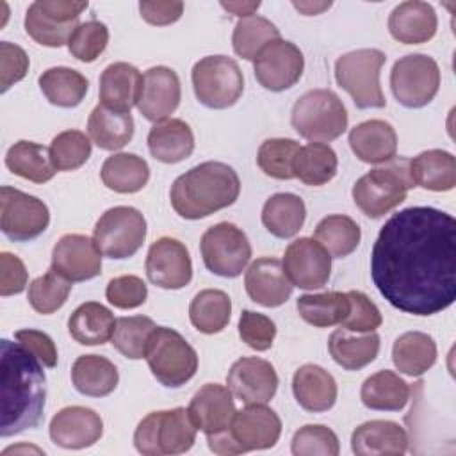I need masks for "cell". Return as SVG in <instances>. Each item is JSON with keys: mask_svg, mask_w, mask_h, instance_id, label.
<instances>
[{"mask_svg": "<svg viewBox=\"0 0 456 456\" xmlns=\"http://www.w3.org/2000/svg\"><path fill=\"white\" fill-rule=\"evenodd\" d=\"M105 297L110 305L121 310H130L141 306L148 297L146 283L135 274H123L112 278L107 283Z\"/></svg>", "mask_w": 456, "mask_h": 456, "instance_id": "obj_55", "label": "cell"}, {"mask_svg": "<svg viewBox=\"0 0 456 456\" xmlns=\"http://www.w3.org/2000/svg\"><path fill=\"white\" fill-rule=\"evenodd\" d=\"M328 351L342 369L358 370L376 360L379 353V335L374 331L356 335L354 331L338 328L330 335Z\"/></svg>", "mask_w": 456, "mask_h": 456, "instance_id": "obj_31", "label": "cell"}, {"mask_svg": "<svg viewBox=\"0 0 456 456\" xmlns=\"http://www.w3.org/2000/svg\"><path fill=\"white\" fill-rule=\"evenodd\" d=\"M0 435L12 436L36 428L43 419L46 378L41 360L21 342H0Z\"/></svg>", "mask_w": 456, "mask_h": 456, "instance_id": "obj_2", "label": "cell"}, {"mask_svg": "<svg viewBox=\"0 0 456 456\" xmlns=\"http://www.w3.org/2000/svg\"><path fill=\"white\" fill-rule=\"evenodd\" d=\"M87 9V2L73 0H37L25 14V32L39 45L59 48L68 45L78 25V16Z\"/></svg>", "mask_w": 456, "mask_h": 456, "instance_id": "obj_13", "label": "cell"}, {"mask_svg": "<svg viewBox=\"0 0 456 456\" xmlns=\"http://www.w3.org/2000/svg\"><path fill=\"white\" fill-rule=\"evenodd\" d=\"M240 192V180L235 169L224 162H201L171 185V207L183 219H203L217 210L233 205Z\"/></svg>", "mask_w": 456, "mask_h": 456, "instance_id": "obj_3", "label": "cell"}, {"mask_svg": "<svg viewBox=\"0 0 456 456\" xmlns=\"http://www.w3.org/2000/svg\"><path fill=\"white\" fill-rule=\"evenodd\" d=\"M390 87L403 107L420 109L438 93L440 68L429 55L408 53L394 62Z\"/></svg>", "mask_w": 456, "mask_h": 456, "instance_id": "obj_11", "label": "cell"}, {"mask_svg": "<svg viewBox=\"0 0 456 456\" xmlns=\"http://www.w3.org/2000/svg\"><path fill=\"white\" fill-rule=\"evenodd\" d=\"M14 338L21 342L28 351H32L45 367H55L57 365V347L50 335L39 330H18L14 333Z\"/></svg>", "mask_w": 456, "mask_h": 456, "instance_id": "obj_58", "label": "cell"}, {"mask_svg": "<svg viewBox=\"0 0 456 456\" xmlns=\"http://www.w3.org/2000/svg\"><path fill=\"white\" fill-rule=\"evenodd\" d=\"M306 217L303 200L292 192H276L262 207V223L278 239L294 237Z\"/></svg>", "mask_w": 456, "mask_h": 456, "instance_id": "obj_38", "label": "cell"}, {"mask_svg": "<svg viewBox=\"0 0 456 456\" xmlns=\"http://www.w3.org/2000/svg\"><path fill=\"white\" fill-rule=\"evenodd\" d=\"M290 449L294 456H337L340 444L328 426L306 424L294 433Z\"/></svg>", "mask_w": 456, "mask_h": 456, "instance_id": "obj_52", "label": "cell"}, {"mask_svg": "<svg viewBox=\"0 0 456 456\" xmlns=\"http://www.w3.org/2000/svg\"><path fill=\"white\" fill-rule=\"evenodd\" d=\"M148 150L164 164H176L194 151V134L183 119L155 123L148 134Z\"/></svg>", "mask_w": 456, "mask_h": 456, "instance_id": "obj_30", "label": "cell"}, {"mask_svg": "<svg viewBox=\"0 0 456 456\" xmlns=\"http://www.w3.org/2000/svg\"><path fill=\"white\" fill-rule=\"evenodd\" d=\"M107 43H109L107 25L98 20H89L77 25V28L68 39V50L75 59L82 62H93L103 53V50L107 48Z\"/></svg>", "mask_w": 456, "mask_h": 456, "instance_id": "obj_51", "label": "cell"}, {"mask_svg": "<svg viewBox=\"0 0 456 456\" xmlns=\"http://www.w3.org/2000/svg\"><path fill=\"white\" fill-rule=\"evenodd\" d=\"M256 82L273 93L292 87L303 75L305 59L301 50L285 39L265 45L253 61Z\"/></svg>", "mask_w": 456, "mask_h": 456, "instance_id": "obj_15", "label": "cell"}, {"mask_svg": "<svg viewBox=\"0 0 456 456\" xmlns=\"http://www.w3.org/2000/svg\"><path fill=\"white\" fill-rule=\"evenodd\" d=\"M187 410L196 428L207 436L226 433L237 411L233 394L219 383H205L192 395Z\"/></svg>", "mask_w": 456, "mask_h": 456, "instance_id": "obj_22", "label": "cell"}, {"mask_svg": "<svg viewBox=\"0 0 456 456\" xmlns=\"http://www.w3.org/2000/svg\"><path fill=\"white\" fill-rule=\"evenodd\" d=\"M28 281V274L25 269V264L20 256L2 251L0 253V294L14 296L25 290Z\"/></svg>", "mask_w": 456, "mask_h": 456, "instance_id": "obj_57", "label": "cell"}, {"mask_svg": "<svg viewBox=\"0 0 456 456\" xmlns=\"http://www.w3.org/2000/svg\"><path fill=\"white\" fill-rule=\"evenodd\" d=\"M221 7L239 18H248L255 14V11L260 7V2H221Z\"/></svg>", "mask_w": 456, "mask_h": 456, "instance_id": "obj_60", "label": "cell"}, {"mask_svg": "<svg viewBox=\"0 0 456 456\" xmlns=\"http://www.w3.org/2000/svg\"><path fill=\"white\" fill-rule=\"evenodd\" d=\"M148 280L167 290H178L192 280V262L183 242L173 237L157 239L146 255Z\"/></svg>", "mask_w": 456, "mask_h": 456, "instance_id": "obj_17", "label": "cell"}, {"mask_svg": "<svg viewBox=\"0 0 456 456\" xmlns=\"http://www.w3.org/2000/svg\"><path fill=\"white\" fill-rule=\"evenodd\" d=\"M100 176L103 185L110 191L132 194L148 183L150 167L148 162L135 153H114L105 159Z\"/></svg>", "mask_w": 456, "mask_h": 456, "instance_id": "obj_39", "label": "cell"}, {"mask_svg": "<svg viewBox=\"0 0 456 456\" xmlns=\"http://www.w3.org/2000/svg\"><path fill=\"white\" fill-rule=\"evenodd\" d=\"M296 308L301 319L315 328H330L342 324L349 314L347 292H321V294H303L296 301Z\"/></svg>", "mask_w": 456, "mask_h": 456, "instance_id": "obj_44", "label": "cell"}, {"mask_svg": "<svg viewBox=\"0 0 456 456\" xmlns=\"http://www.w3.org/2000/svg\"><path fill=\"white\" fill-rule=\"evenodd\" d=\"M387 55L376 48H360L340 55L335 62V80L349 93L358 109H383L387 105L379 86V73Z\"/></svg>", "mask_w": 456, "mask_h": 456, "instance_id": "obj_7", "label": "cell"}, {"mask_svg": "<svg viewBox=\"0 0 456 456\" xmlns=\"http://www.w3.org/2000/svg\"><path fill=\"white\" fill-rule=\"evenodd\" d=\"M103 433L102 417L86 406H66L50 420V438L62 449H86Z\"/></svg>", "mask_w": 456, "mask_h": 456, "instance_id": "obj_23", "label": "cell"}, {"mask_svg": "<svg viewBox=\"0 0 456 456\" xmlns=\"http://www.w3.org/2000/svg\"><path fill=\"white\" fill-rule=\"evenodd\" d=\"M196 431L198 428L185 408L151 411L137 424L134 445L146 456L182 454L194 445Z\"/></svg>", "mask_w": 456, "mask_h": 456, "instance_id": "obj_5", "label": "cell"}, {"mask_svg": "<svg viewBox=\"0 0 456 456\" xmlns=\"http://www.w3.org/2000/svg\"><path fill=\"white\" fill-rule=\"evenodd\" d=\"M50 157L57 171H75L91 157V141L80 130H64L52 139Z\"/></svg>", "mask_w": 456, "mask_h": 456, "instance_id": "obj_50", "label": "cell"}, {"mask_svg": "<svg viewBox=\"0 0 456 456\" xmlns=\"http://www.w3.org/2000/svg\"><path fill=\"white\" fill-rule=\"evenodd\" d=\"M141 87L142 75L135 66L128 62L109 64L100 75L102 105L119 112H130L139 102Z\"/></svg>", "mask_w": 456, "mask_h": 456, "instance_id": "obj_27", "label": "cell"}, {"mask_svg": "<svg viewBox=\"0 0 456 456\" xmlns=\"http://www.w3.org/2000/svg\"><path fill=\"white\" fill-rule=\"evenodd\" d=\"M360 399L369 410L399 411L410 399V387L395 372L385 369L374 372L363 381Z\"/></svg>", "mask_w": 456, "mask_h": 456, "instance_id": "obj_37", "label": "cell"}, {"mask_svg": "<svg viewBox=\"0 0 456 456\" xmlns=\"http://www.w3.org/2000/svg\"><path fill=\"white\" fill-rule=\"evenodd\" d=\"M157 324L146 315H130L116 319L112 346L130 360H141L146 354L148 342Z\"/></svg>", "mask_w": 456, "mask_h": 456, "instance_id": "obj_47", "label": "cell"}, {"mask_svg": "<svg viewBox=\"0 0 456 456\" xmlns=\"http://www.w3.org/2000/svg\"><path fill=\"white\" fill-rule=\"evenodd\" d=\"M276 39H280L278 27L271 20L253 14L237 21L232 36V45L233 52L239 57L246 61H255L258 52Z\"/></svg>", "mask_w": 456, "mask_h": 456, "instance_id": "obj_46", "label": "cell"}, {"mask_svg": "<svg viewBox=\"0 0 456 456\" xmlns=\"http://www.w3.org/2000/svg\"><path fill=\"white\" fill-rule=\"evenodd\" d=\"M192 87L198 102L208 109L232 107L244 91L239 64L226 55H207L192 66Z\"/></svg>", "mask_w": 456, "mask_h": 456, "instance_id": "obj_9", "label": "cell"}, {"mask_svg": "<svg viewBox=\"0 0 456 456\" xmlns=\"http://www.w3.org/2000/svg\"><path fill=\"white\" fill-rule=\"evenodd\" d=\"M5 166L11 173L34 183L52 180L57 171L50 157V148L32 141L14 142L5 153Z\"/></svg>", "mask_w": 456, "mask_h": 456, "instance_id": "obj_40", "label": "cell"}, {"mask_svg": "<svg viewBox=\"0 0 456 456\" xmlns=\"http://www.w3.org/2000/svg\"><path fill=\"white\" fill-rule=\"evenodd\" d=\"M299 142L287 137L265 139L256 153L258 167L271 178L276 180H292V162L299 151Z\"/></svg>", "mask_w": 456, "mask_h": 456, "instance_id": "obj_48", "label": "cell"}, {"mask_svg": "<svg viewBox=\"0 0 456 456\" xmlns=\"http://www.w3.org/2000/svg\"><path fill=\"white\" fill-rule=\"evenodd\" d=\"M144 358L153 378L167 388L185 385L198 370L196 349L176 330L166 326L155 328Z\"/></svg>", "mask_w": 456, "mask_h": 456, "instance_id": "obj_8", "label": "cell"}, {"mask_svg": "<svg viewBox=\"0 0 456 456\" xmlns=\"http://www.w3.org/2000/svg\"><path fill=\"white\" fill-rule=\"evenodd\" d=\"M71 287L73 285L69 280H66L64 276H61L50 267V271H46L43 276H37L36 280H32V283L28 285L27 297L30 306L37 314L48 315L59 310L66 303L71 292Z\"/></svg>", "mask_w": 456, "mask_h": 456, "instance_id": "obj_49", "label": "cell"}, {"mask_svg": "<svg viewBox=\"0 0 456 456\" xmlns=\"http://www.w3.org/2000/svg\"><path fill=\"white\" fill-rule=\"evenodd\" d=\"M370 276L397 310L433 315L456 299V219L433 207H408L379 230Z\"/></svg>", "mask_w": 456, "mask_h": 456, "instance_id": "obj_1", "label": "cell"}, {"mask_svg": "<svg viewBox=\"0 0 456 456\" xmlns=\"http://www.w3.org/2000/svg\"><path fill=\"white\" fill-rule=\"evenodd\" d=\"M281 265L292 287L314 290L328 283L331 255L315 239L301 237L287 246Z\"/></svg>", "mask_w": 456, "mask_h": 456, "instance_id": "obj_16", "label": "cell"}, {"mask_svg": "<svg viewBox=\"0 0 456 456\" xmlns=\"http://www.w3.org/2000/svg\"><path fill=\"white\" fill-rule=\"evenodd\" d=\"M411 187L415 183L410 173V160L394 157L385 166L374 167L356 180L353 200L367 217L378 219L399 207Z\"/></svg>", "mask_w": 456, "mask_h": 456, "instance_id": "obj_4", "label": "cell"}, {"mask_svg": "<svg viewBox=\"0 0 456 456\" xmlns=\"http://www.w3.org/2000/svg\"><path fill=\"white\" fill-rule=\"evenodd\" d=\"M139 12L150 25H171L180 20L183 12V2L178 0H144L139 2Z\"/></svg>", "mask_w": 456, "mask_h": 456, "instance_id": "obj_59", "label": "cell"}, {"mask_svg": "<svg viewBox=\"0 0 456 456\" xmlns=\"http://www.w3.org/2000/svg\"><path fill=\"white\" fill-rule=\"evenodd\" d=\"M314 237L333 258H344L358 248L362 232L349 216L333 214L319 221Z\"/></svg>", "mask_w": 456, "mask_h": 456, "instance_id": "obj_45", "label": "cell"}, {"mask_svg": "<svg viewBox=\"0 0 456 456\" xmlns=\"http://www.w3.org/2000/svg\"><path fill=\"white\" fill-rule=\"evenodd\" d=\"M292 128L312 142H328L347 128V110L330 89H312L301 94L290 112Z\"/></svg>", "mask_w": 456, "mask_h": 456, "instance_id": "obj_6", "label": "cell"}, {"mask_svg": "<svg viewBox=\"0 0 456 456\" xmlns=\"http://www.w3.org/2000/svg\"><path fill=\"white\" fill-rule=\"evenodd\" d=\"M244 285L248 296L267 308L287 303L292 294V283L289 281L281 262L273 256H262L251 262L244 276Z\"/></svg>", "mask_w": 456, "mask_h": 456, "instance_id": "obj_24", "label": "cell"}, {"mask_svg": "<svg viewBox=\"0 0 456 456\" xmlns=\"http://www.w3.org/2000/svg\"><path fill=\"white\" fill-rule=\"evenodd\" d=\"M351 449L360 456L404 454L408 449V433L392 420H369L353 431Z\"/></svg>", "mask_w": 456, "mask_h": 456, "instance_id": "obj_29", "label": "cell"}, {"mask_svg": "<svg viewBox=\"0 0 456 456\" xmlns=\"http://www.w3.org/2000/svg\"><path fill=\"white\" fill-rule=\"evenodd\" d=\"M337 153L326 142H308L301 146L294 157V178L305 185H324L337 175Z\"/></svg>", "mask_w": 456, "mask_h": 456, "instance_id": "obj_42", "label": "cell"}, {"mask_svg": "<svg viewBox=\"0 0 456 456\" xmlns=\"http://www.w3.org/2000/svg\"><path fill=\"white\" fill-rule=\"evenodd\" d=\"M28 55L14 43H0V91L5 93L12 84L20 82L28 71Z\"/></svg>", "mask_w": 456, "mask_h": 456, "instance_id": "obj_56", "label": "cell"}, {"mask_svg": "<svg viewBox=\"0 0 456 456\" xmlns=\"http://www.w3.org/2000/svg\"><path fill=\"white\" fill-rule=\"evenodd\" d=\"M292 392L297 404L312 413L328 411L337 401L335 378L315 363H305L294 372Z\"/></svg>", "mask_w": 456, "mask_h": 456, "instance_id": "obj_26", "label": "cell"}, {"mask_svg": "<svg viewBox=\"0 0 456 456\" xmlns=\"http://www.w3.org/2000/svg\"><path fill=\"white\" fill-rule=\"evenodd\" d=\"M232 315V301L226 292L219 289L200 290L189 306V319L192 326L205 333L214 335L226 328Z\"/></svg>", "mask_w": 456, "mask_h": 456, "instance_id": "obj_43", "label": "cell"}, {"mask_svg": "<svg viewBox=\"0 0 456 456\" xmlns=\"http://www.w3.org/2000/svg\"><path fill=\"white\" fill-rule=\"evenodd\" d=\"M18 451H21V452H25V451H34V452H43L41 449H37V447H27V445H20V447H7L4 452H2V456H7V454H11V452H18Z\"/></svg>", "mask_w": 456, "mask_h": 456, "instance_id": "obj_62", "label": "cell"}, {"mask_svg": "<svg viewBox=\"0 0 456 456\" xmlns=\"http://www.w3.org/2000/svg\"><path fill=\"white\" fill-rule=\"evenodd\" d=\"M349 146L362 162H388L397 151V134L390 123L383 119H369L351 128Z\"/></svg>", "mask_w": 456, "mask_h": 456, "instance_id": "obj_28", "label": "cell"}, {"mask_svg": "<svg viewBox=\"0 0 456 456\" xmlns=\"http://www.w3.org/2000/svg\"><path fill=\"white\" fill-rule=\"evenodd\" d=\"M349 314L342 321V328L354 331V333H367L374 331L381 326L383 317L379 308L360 290H349Z\"/></svg>", "mask_w": 456, "mask_h": 456, "instance_id": "obj_53", "label": "cell"}, {"mask_svg": "<svg viewBox=\"0 0 456 456\" xmlns=\"http://www.w3.org/2000/svg\"><path fill=\"white\" fill-rule=\"evenodd\" d=\"M52 269L71 283L96 278L102 273V251L94 239L66 233L53 246Z\"/></svg>", "mask_w": 456, "mask_h": 456, "instance_id": "obj_19", "label": "cell"}, {"mask_svg": "<svg viewBox=\"0 0 456 456\" xmlns=\"http://www.w3.org/2000/svg\"><path fill=\"white\" fill-rule=\"evenodd\" d=\"M292 5L305 16H314V14H319L326 9H330L331 2H294Z\"/></svg>", "mask_w": 456, "mask_h": 456, "instance_id": "obj_61", "label": "cell"}, {"mask_svg": "<svg viewBox=\"0 0 456 456\" xmlns=\"http://www.w3.org/2000/svg\"><path fill=\"white\" fill-rule=\"evenodd\" d=\"M73 387L89 397H105L118 387L119 374L116 365L100 354H82L71 367Z\"/></svg>", "mask_w": 456, "mask_h": 456, "instance_id": "obj_34", "label": "cell"}, {"mask_svg": "<svg viewBox=\"0 0 456 456\" xmlns=\"http://www.w3.org/2000/svg\"><path fill=\"white\" fill-rule=\"evenodd\" d=\"M180 96L178 75L167 66H153L142 75L137 109L148 121L160 123L176 110Z\"/></svg>", "mask_w": 456, "mask_h": 456, "instance_id": "obj_21", "label": "cell"}, {"mask_svg": "<svg viewBox=\"0 0 456 456\" xmlns=\"http://www.w3.org/2000/svg\"><path fill=\"white\" fill-rule=\"evenodd\" d=\"M281 435V420L265 404H246L235 411L230 424V436L237 454L274 447Z\"/></svg>", "mask_w": 456, "mask_h": 456, "instance_id": "obj_18", "label": "cell"}, {"mask_svg": "<svg viewBox=\"0 0 456 456\" xmlns=\"http://www.w3.org/2000/svg\"><path fill=\"white\" fill-rule=\"evenodd\" d=\"M87 132L100 150H121L134 137V119L130 112L112 110L100 103L89 114Z\"/></svg>", "mask_w": 456, "mask_h": 456, "instance_id": "obj_33", "label": "cell"}, {"mask_svg": "<svg viewBox=\"0 0 456 456\" xmlns=\"http://www.w3.org/2000/svg\"><path fill=\"white\" fill-rule=\"evenodd\" d=\"M226 385L240 403L265 404L278 390V374L267 360L244 356L230 367Z\"/></svg>", "mask_w": 456, "mask_h": 456, "instance_id": "obj_20", "label": "cell"}, {"mask_svg": "<svg viewBox=\"0 0 456 456\" xmlns=\"http://www.w3.org/2000/svg\"><path fill=\"white\" fill-rule=\"evenodd\" d=\"M392 362L406 376H422L436 362V344L428 333L406 331L392 346Z\"/></svg>", "mask_w": 456, "mask_h": 456, "instance_id": "obj_35", "label": "cell"}, {"mask_svg": "<svg viewBox=\"0 0 456 456\" xmlns=\"http://www.w3.org/2000/svg\"><path fill=\"white\" fill-rule=\"evenodd\" d=\"M205 267L223 278H237L251 258V244L246 233L233 223L210 226L200 242Z\"/></svg>", "mask_w": 456, "mask_h": 456, "instance_id": "obj_12", "label": "cell"}, {"mask_svg": "<svg viewBox=\"0 0 456 456\" xmlns=\"http://www.w3.org/2000/svg\"><path fill=\"white\" fill-rule=\"evenodd\" d=\"M50 223L48 207L36 196L4 185L0 189V226L14 242L39 237Z\"/></svg>", "mask_w": 456, "mask_h": 456, "instance_id": "obj_14", "label": "cell"}, {"mask_svg": "<svg viewBox=\"0 0 456 456\" xmlns=\"http://www.w3.org/2000/svg\"><path fill=\"white\" fill-rule=\"evenodd\" d=\"M410 173L413 183L442 192L451 191L456 185V160L454 155L445 150H428L410 160Z\"/></svg>", "mask_w": 456, "mask_h": 456, "instance_id": "obj_36", "label": "cell"}, {"mask_svg": "<svg viewBox=\"0 0 456 456\" xmlns=\"http://www.w3.org/2000/svg\"><path fill=\"white\" fill-rule=\"evenodd\" d=\"M239 335L255 351H267L276 337V324L264 314L242 310L239 319Z\"/></svg>", "mask_w": 456, "mask_h": 456, "instance_id": "obj_54", "label": "cell"}, {"mask_svg": "<svg viewBox=\"0 0 456 456\" xmlns=\"http://www.w3.org/2000/svg\"><path fill=\"white\" fill-rule=\"evenodd\" d=\"M438 20L431 4L408 0L394 7L388 16L392 37L404 45H420L436 34Z\"/></svg>", "mask_w": 456, "mask_h": 456, "instance_id": "obj_25", "label": "cell"}, {"mask_svg": "<svg viewBox=\"0 0 456 456\" xmlns=\"http://www.w3.org/2000/svg\"><path fill=\"white\" fill-rule=\"evenodd\" d=\"M93 239L109 258L134 256L146 239V219L134 207H112L96 221Z\"/></svg>", "mask_w": 456, "mask_h": 456, "instance_id": "obj_10", "label": "cell"}, {"mask_svg": "<svg viewBox=\"0 0 456 456\" xmlns=\"http://www.w3.org/2000/svg\"><path fill=\"white\" fill-rule=\"evenodd\" d=\"M39 87L52 105L71 109L84 100L89 89V82L80 71L73 68L55 66L43 71L39 77Z\"/></svg>", "mask_w": 456, "mask_h": 456, "instance_id": "obj_41", "label": "cell"}, {"mask_svg": "<svg viewBox=\"0 0 456 456\" xmlns=\"http://www.w3.org/2000/svg\"><path fill=\"white\" fill-rule=\"evenodd\" d=\"M116 319L112 312L96 301L82 303L68 319L69 335L82 346H102L112 338Z\"/></svg>", "mask_w": 456, "mask_h": 456, "instance_id": "obj_32", "label": "cell"}]
</instances>
